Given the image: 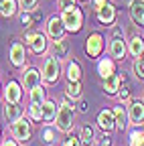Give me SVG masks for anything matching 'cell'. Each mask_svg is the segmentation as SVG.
<instances>
[{
    "label": "cell",
    "instance_id": "5b68a950",
    "mask_svg": "<svg viewBox=\"0 0 144 146\" xmlns=\"http://www.w3.org/2000/svg\"><path fill=\"white\" fill-rule=\"evenodd\" d=\"M33 130H31V122L25 120V118H19L16 122H12V136L21 142H27L31 138Z\"/></svg>",
    "mask_w": 144,
    "mask_h": 146
},
{
    "label": "cell",
    "instance_id": "836d02e7",
    "mask_svg": "<svg viewBox=\"0 0 144 146\" xmlns=\"http://www.w3.org/2000/svg\"><path fill=\"white\" fill-rule=\"evenodd\" d=\"M59 8H69V6H75V0H57Z\"/></svg>",
    "mask_w": 144,
    "mask_h": 146
},
{
    "label": "cell",
    "instance_id": "9c48e42d",
    "mask_svg": "<svg viewBox=\"0 0 144 146\" xmlns=\"http://www.w3.org/2000/svg\"><path fill=\"white\" fill-rule=\"evenodd\" d=\"M126 43L122 41V36L116 33L114 35V39L110 41V55H112V59H124V55H126Z\"/></svg>",
    "mask_w": 144,
    "mask_h": 146
},
{
    "label": "cell",
    "instance_id": "4fadbf2b",
    "mask_svg": "<svg viewBox=\"0 0 144 146\" xmlns=\"http://www.w3.org/2000/svg\"><path fill=\"white\" fill-rule=\"evenodd\" d=\"M23 83H25V89H33L35 85H39L41 83V73L35 69V67H31V69H27L25 73H23Z\"/></svg>",
    "mask_w": 144,
    "mask_h": 146
},
{
    "label": "cell",
    "instance_id": "7c38bea8",
    "mask_svg": "<svg viewBox=\"0 0 144 146\" xmlns=\"http://www.w3.org/2000/svg\"><path fill=\"white\" fill-rule=\"evenodd\" d=\"M4 96H6V102L8 104H19L21 102V96H23L21 85L16 83V81H8L6 87H4Z\"/></svg>",
    "mask_w": 144,
    "mask_h": 146
},
{
    "label": "cell",
    "instance_id": "8d00e7d4",
    "mask_svg": "<svg viewBox=\"0 0 144 146\" xmlns=\"http://www.w3.org/2000/svg\"><path fill=\"white\" fill-rule=\"evenodd\" d=\"M104 4H106V0H94V6H96V10H100Z\"/></svg>",
    "mask_w": 144,
    "mask_h": 146
},
{
    "label": "cell",
    "instance_id": "b9f144b4",
    "mask_svg": "<svg viewBox=\"0 0 144 146\" xmlns=\"http://www.w3.org/2000/svg\"><path fill=\"white\" fill-rule=\"evenodd\" d=\"M0 2H2V0H0Z\"/></svg>",
    "mask_w": 144,
    "mask_h": 146
},
{
    "label": "cell",
    "instance_id": "8992f818",
    "mask_svg": "<svg viewBox=\"0 0 144 146\" xmlns=\"http://www.w3.org/2000/svg\"><path fill=\"white\" fill-rule=\"evenodd\" d=\"M128 118H130V122L136 124V126H142V124H144V102H140V100H132V102H130Z\"/></svg>",
    "mask_w": 144,
    "mask_h": 146
},
{
    "label": "cell",
    "instance_id": "8fae6325",
    "mask_svg": "<svg viewBox=\"0 0 144 146\" xmlns=\"http://www.w3.org/2000/svg\"><path fill=\"white\" fill-rule=\"evenodd\" d=\"M41 110H43L41 120H43L45 124H51L53 120L57 118V104L53 102V100H45V102L41 104Z\"/></svg>",
    "mask_w": 144,
    "mask_h": 146
},
{
    "label": "cell",
    "instance_id": "d590c367",
    "mask_svg": "<svg viewBox=\"0 0 144 146\" xmlns=\"http://www.w3.org/2000/svg\"><path fill=\"white\" fill-rule=\"evenodd\" d=\"M63 146H79V142H77V138H67L63 142Z\"/></svg>",
    "mask_w": 144,
    "mask_h": 146
},
{
    "label": "cell",
    "instance_id": "3957f363",
    "mask_svg": "<svg viewBox=\"0 0 144 146\" xmlns=\"http://www.w3.org/2000/svg\"><path fill=\"white\" fill-rule=\"evenodd\" d=\"M41 77L49 83H55L59 79V59L57 57H45V63H43V73Z\"/></svg>",
    "mask_w": 144,
    "mask_h": 146
},
{
    "label": "cell",
    "instance_id": "4dcf8cb0",
    "mask_svg": "<svg viewBox=\"0 0 144 146\" xmlns=\"http://www.w3.org/2000/svg\"><path fill=\"white\" fill-rule=\"evenodd\" d=\"M19 2H21V6H23L25 12H31L35 8V4H37V0H19Z\"/></svg>",
    "mask_w": 144,
    "mask_h": 146
},
{
    "label": "cell",
    "instance_id": "44dd1931",
    "mask_svg": "<svg viewBox=\"0 0 144 146\" xmlns=\"http://www.w3.org/2000/svg\"><path fill=\"white\" fill-rule=\"evenodd\" d=\"M67 79L69 81H79L81 79V67L77 61H69L67 63Z\"/></svg>",
    "mask_w": 144,
    "mask_h": 146
},
{
    "label": "cell",
    "instance_id": "9a60e30c",
    "mask_svg": "<svg viewBox=\"0 0 144 146\" xmlns=\"http://www.w3.org/2000/svg\"><path fill=\"white\" fill-rule=\"evenodd\" d=\"M98 18H100L102 25H112V23L116 21V8H114L112 4L106 2V4L98 10Z\"/></svg>",
    "mask_w": 144,
    "mask_h": 146
},
{
    "label": "cell",
    "instance_id": "ba28073f",
    "mask_svg": "<svg viewBox=\"0 0 144 146\" xmlns=\"http://www.w3.org/2000/svg\"><path fill=\"white\" fill-rule=\"evenodd\" d=\"M27 43L39 55V53H45V49H47V36L41 33H31V35H27Z\"/></svg>",
    "mask_w": 144,
    "mask_h": 146
},
{
    "label": "cell",
    "instance_id": "30bf717a",
    "mask_svg": "<svg viewBox=\"0 0 144 146\" xmlns=\"http://www.w3.org/2000/svg\"><path fill=\"white\" fill-rule=\"evenodd\" d=\"M27 59V53H25V45L23 43H14L10 47V61L14 67H23Z\"/></svg>",
    "mask_w": 144,
    "mask_h": 146
},
{
    "label": "cell",
    "instance_id": "52a82bcc",
    "mask_svg": "<svg viewBox=\"0 0 144 146\" xmlns=\"http://www.w3.org/2000/svg\"><path fill=\"white\" fill-rule=\"evenodd\" d=\"M47 33H49V36H53L55 41L63 39L65 27H63V21H61V16H51V18H49V23H47Z\"/></svg>",
    "mask_w": 144,
    "mask_h": 146
},
{
    "label": "cell",
    "instance_id": "4316f807",
    "mask_svg": "<svg viewBox=\"0 0 144 146\" xmlns=\"http://www.w3.org/2000/svg\"><path fill=\"white\" fill-rule=\"evenodd\" d=\"M81 144L83 146H92L94 144V130L89 126H83L81 128Z\"/></svg>",
    "mask_w": 144,
    "mask_h": 146
},
{
    "label": "cell",
    "instance_id": "ab89813d",
    "mask_svg": "<svg viewBox=\"0 0 144 146\" xmlns=\"http://www.w3.org/2000/svg\"><path fill=\"white\" fill-rule=\"evenodd\" d=\"M100 146H110V140H108V138H106V140H104V142H102Z\"/></svg>",
    "mask_w": 144,
    "mask_h": 146
},
{
    "label": "cell",
    "instance_id": "484cf974",
    "mask_svg": "<svg viewBox=\"0 0 144 146\" xmlns=\"http://www.w3.org/2000/svg\"><path fill=\"white\" fill-rule=\"evenodd\" d=\"M67 96L73 98V100L81 98V83H79V81H69V85H67Z\"/></svg>",
    "mask_w": 144,
    "mask_h": 146
},
{
    "label": "cell",
    "instance_id": "f546056e",
    "mask_svg": "<svg viewBox=\"0 0 144 146\" xmlns=\"http://www.w3.org/2000/svg\"><path fill=\"white\" fill-rule=\"evenodd\" d=\"M142 140H144V132H140V130H134V132L130 134V146H138Z\"/></svg>",
    "mask_w": 144,
    "mask_h": 146
},
{
    "label": "cell",
    "instance_id": "d6a6232c",
    "mask_svg": "<svg viewBox=\"0 0 144 146\" xmlns=\"http://www.w3.org/2000/svg\"><path fill=\"white\" fill-rule=\"evenodd\" d=\"M21 21H23L25 27H31V25H33V18H31L29 12H23V14H21Z\"/></svg>",
    "mask_w": 144,
    "mask_h": 146
},
{
    "label": "cell",
    "instance_id": "d4e9b609",
    "mask_svg": "<svg viewBox=\"0 0 144 146\" xmlns=\"http://www.w3.org/2000/svg\"><path fill=\"white\" fill-rule=\"evenodd\" d=\"M67 53H69L67 41H65V39L55 41V57H57V59H63V57H67Z\"/></svg>",
    "mask_w": 144,
    "mask_h": 146
},
{
    "label": "cell",
    "instance_id": "ffe728a7",
    "mask_svg": "<svg viewBox=\"0 0 144 146\" xmlns=\"http://www.w3.org/2000/svg\"><path fill=\"white\" fill-rule=\"evenodd\" d=\"M98 73L106 79V77H110L112 73H116V69H114V59H102L100 63H98Z\"/></svg>",
    "mask_w": 144,
    "mask_h": 146
},
{
    "label": "cell",
    "instance_id": "74e56055",
    "mask_svg": "<svg viewBox=\"0 0 144 146\" xmlns=\"http://www.w3.org/2000/svg\"><path fill=\"white\" fill-rule=\"evenodd\" d=\"M0 146H16V142H12V140H6V142H2Z\"/></svg>",
    "mask_w": 144,
    "mask_h": 146
},
{
    "label": "cell",
    "instance_id": "cb8c5ba5",
    "mask_svg": "<svg viewBox=\"0 0 144 146\" xmlns=\"http://www.w3.org/2000/svg\"><path fill=\"white\" fill-rule=\"evenodd\" d=\"M43 102H45V89L39 83L31 89V104H43Z\"/></svg>",
    "mask_w": 144,
    "mask_h": 146
},
{
    "label": "cell",
    "instance_id": "5bb4252c",
    "mask_svg": "<svg viewBox=\"0 0 144 146\" xmlns=\"http://www.w3.org/2000/svg\"><path fill=\"white\" fill-rule=\"evenodd\" d=\"M98 124H100V128H104L106 132L114 130V128H116L114 112H112V110H104V112H100V116H98Z\"/></svg>",
    "mask_w": 144,
    "mask_h": 146
},
{
    "label": "cell",
    "instance_id": "83f0119b",
    "mask_svg": "<svg viewBox=\"0 0 144 146\" xmlns=\"http://www.w3.org/2000/svg\"><path fill=\"white\" fill-rule=\"evenodd\" d=\"M41 116H43L41 104H31V106H29V118H31L33 122H41Z\"/></svg>",
    "mask_w": 144,
    "mask_h": 146
},
{
    "label": "cell",
    "instance_id": "f1b7e54d",
    "mask_svg": "<svg viewBox=\"0 0 144 146\" xmlns=\"http://www.w3.org/2000/svg\"><path fill=\"white\" fill-rule=\"evenodd\" d=\"M134 73H136V77L144 79V55L134 61Z\"/></svg>",
    "mask_w": 144,
    "mask_h": 146
},
{
    "label": "cell",
    "instance_id": "7402d4cb",
    "mask_svg": "<svg viewBox=\"0 0 144 146\" xmlns=\"http://www.w3.org/2000/svg\"><path fill=\"white\" fill-rule=\"evenodd\" d=\"M114 120H116V128H118V130H124V128H126V124H128V116H126L122 106H118L114 110Z\"/></svg>",
    "mask_w": 144,
    "mask_h": 146
},
{
    "label": "cell",
    "instance_id": "6da1fadb",
    "mask_svg": "<svg viewBox=\"0 0 144 146\" xmlns=\"http://www.w3.org/2000/svg\"><path fill=\"white\" fill-rule=\"evenodd\" d=\"M61 21H63V27L67 31H73L77 33L83 25V12L77 8V6H69V8H63V14H61Z\"/></svg>",
    "mask_w": 144,
    "mask_h": 146
},
{
    "label": "cell",
    "instance_id": "e0dca14e",
    "mask_svg": "<svg viewBox=\"0 0 144 146\" xmlns=\"http://www.w3.org/2000/svg\"><path fill=\"white\" fill-rule=\"evenodd\" d=\"M4 116H6L8 122H16L19 118H23V110H21L19 104H8V102H6V106H4Z\"/></svg>",
    "mask_w": 144,
    "mask_h": 146
},
{
    "label": "cell",
    "instance_id": "277c9868",
    "mask_svg": "<svg viewBox=\"0 0 144 146\" xmlns=\"http://www.w3.org/2000/svg\"><path fill=\"white\" fill-rule=\"evenodd\" d=\"M85 51L89 55V59L100 57V53L104 51V36L100 33H92L87 36V41H85Z\"/></svg>",
    "mask_w": 144,
    "mask_h": 146
},
{
    "label": "cell",
    "instance_id": "603a6c76",
    "mask_svg": "<svg viewBox=\"0 0 144 146\" xmlns=\"http://www.w3.org/2000/svg\"><path fill=\"white\" fill-rule=\"evenodd\" d=\"M16 12V0H2L0 2V14L2 16H12Z\"/></svg>",
    "mask_w": 144,
    "mask_h": 146
},
{
    "label": "cell",
    "instance_id": "d6986e66",
    "mask_svg": "<svg viewBox=\"0 0 144 146\" xmlns=\"http://www.w3.org/2000/svg\"><path fill=\"white\" fill-rule=\"evenodd\" d=\"M118 89H120V77L116 75V73H112L110 77H106V79H104V91H106V94L114 96Z\"/></svg>",
    "mask_w": 144,
    "mask_h": 146
},
{
    "label": "cell",
    "instance_id": "2e32d148",
    "mask_svg": "<svg viewBox=\"0 0 144 146\" xmlns=\"http://www.w3.org/2000/svg\"><path fill=\"white\" fill-rule=\"evenodd\" d=\"M130 16H132V21L138 27H144V2L134 0V2L130 4Z\"/></svg>",
    "mask_w": 144,
    "mask_h": 146
},
{
    "label": "cell",
    "instance_id": "60d3db41",
    "mask_svg": "<svg viewBox=\"0 0 144 146\" xmlns=\"http://www.w3.org/2000/svg\"><path fill=\"white\" fill-rule=\"evenodd\" d=\"M138 146H144V140H142V142H140V144H138Z\"/></svg>",
    "mask_w": 144,
    "mask_h": 146
},
{
    "label": "cell",
    "instance_id": "1f68e13d",
    "mask_svg": "<svg viewBox=\"0 0 144 146\" xmlns=\"http://www.w3.org/2000/svg\"><path fill=\"white\" fill-rule=\"evenodd\" d=\"M128 98H130V87H128V85H124V87L120 89V100H122V102H126Z\"/></svg>",
    "mask_w": 144,
    "mask_h": 146
},
{
    "label": "cell",
    "instance_id": "f35d334b",
    "mask_svg": "<svg viewBox=\"0 0 144 146\" xmlns=\"http://www.w3.org/2000/svg\"><path fill=\"white\" fill-rule=\"evenodd\" d=\"M79 110H81V112H85V110H87V104H85V102H81V104H79Z\"/></svg>",
    "mask_w": 144,
    "mask_h": 146
},
{
    "label": "cell",
    "instance_id": "7a4b0ae2",
    "mask_svg": "<svg viewBox=\"0 0 144 146\" xmlns=\"http://www.w3.org/2000/svg\"><path fill=\"white\" fill-rule=\"evenodd\" d=\"M73 118H75V114H73V108H71L67 102H63L61 104V108L57 110V128L61 132H69L71 128H73Z\"/></svg>",
    "mask_w": 144,
    "mask_h": 146
},
{
    "label": "cell",
    "instance_id": "ac0fdd59",
    "mask_svg": "<svg viewBox=\"0 0 144 146\" xmlns=\"http://www.w3.org/2000/svg\"><path fill=\"white\" fill-rule=\"evenodd\" d=\"M128 51L134 55V57H142L144 55V39L142 36H132L128 41Z\"/></svg>",
    "mask_w": 144,
    "mask_h": 146
},
{
    "label": "cell",
    "instance_id": "e575fe53",
    "mask_svg": "<svg viewBox=\"0 0 144 146\" xmlns=\"http://www.w3.org/2000/svg\"><path fill=\"white\" fill-rule=\"evenodd\" d=\"M43 136H45V138H43L45 142H53V140H55V132H53L51 128H49V130H45V134H43Z\"/></svg>",
    "mask_w": 144,
    "mask_h": 146
}]
</instances>
